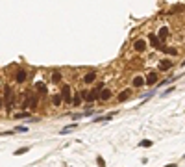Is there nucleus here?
Returning <instances> with one entry per match:
<instances>
[{"label": "nucleus", "mask_w": 185, "mask_h": 167, "mask_svg": "<svg viewBox=\"0 0 185 167\" xmlns=\"http://www.w3.org/2000/svg\"><path fill=\"white\" fill-rule=\"evenodd\" d=\"M37 102H39V97L33 93H26V100L22 102V108L24 110H33L37 108Z\"/></svg>", "instance_id": "obj_1"}, {"label": "nucleus", "mask_w": 185, "mask_h": 167, "mask_svg": "<svg viewBox=\"0 0 185 167\" xmlns=\"http://www.w3.org/2000/svg\"><path fill=\"white\" fill-rule=\"evenodd\" d=\"M80 97L85 99L87 102H94L96 99H100V93L96 89H94V91H80Z\"/></svg>", "instance_id": "obj_2"}, {"label": "nucleus", "mask_w": 185, "mask_h": 167, "mask_svg": "<svg viewBox=\"0 0 185 167\" xmlns=\"http://www.w3.org/2000/svg\"><path fill=\"white\" fill-rule=\"evenodd\" d=\"M61 97H63L65 104L74 102V100H72V93H71V85H63V87H61Z\"/></svg>", "instance_id": "obj_3"}, {"label": "nucleus", "mask_w": 185, "mask_h": 167, "mask_svg": "<svg viewBox=\"0 0 185 167\" xmlns=\"http://www.w3.org/2000/svg\"><path fill=\"white\" fill-rule=\"evenodd\" d=\"M11 102H13V91L9 87H4V108H11Z\"/></svg>", "instance_id": "obj_4"}, {"label": "nucleus", "mask_w": 185, "mask_h": 167, "mask_svg": "<svg viewBox=\"0 0 185 167\" xmlns=\"http://www.w3.org/2000/svg\"><path fill=\"white\" fill-rule=\"evenodd\" d=\"M148 37H150V43H152V47H154V48H157V50H163V47H161V39H159L156 34H150Z\"/></svg>", "instance_id": "obj_5"}, {"label": "nucleus", "mask_w": 185, "mask_h": 167, "mask_svg": "<svg viewBox=\"0 0 185 167\" xmlns=\"http://www.w3.org/2000/svg\"><path fill=\"white\" fill-rule=\"evenodd\" d=\"M133 50H135V52H144V50H146V41H144V39H137V41L133 43Z\"/></svg>", "instance_id": "obj_6"}, {"label": "nucleus", "mask_w": 185, "mask_h": 167, "mask_svg": "<svg viewBox=\"0 0 185 167\" xmlns=\"http://www.w3.org/2000/svg\"><path fill=\"white\" fill-rule=\"evenodd\" d=\"M130 97H132V89H124V91H121V95H118V102H124V100H128Z\"/></svg>", "instance_id": "obj_7"}, {"label": "nucleus", "mask_w": 185, "mask_h": 167, "mask_svg": "<svg viewBox=\"0 0 185 167\" xmlns=\"http://www.w3.org/2000/svg\"><path fill=\"white\" fill-rule=\"evenodd\" d=\"M26 76H28V74H26V71H17V73H15V80H17V82H26Z\"/></svg>", "instance_id": "obj_8"}, {"label": "nucleus", "mask_w": 185, "mask_h": 167, "mask_svg": "<svg viewBox=\"0 0 185 167\" xmlns=\"http://www.w3.org/2000/svg\"><path fill=\"white\" fill-rule=\"evenodd\" d=\"M144 84H146V80H144L143 76H133V82H132L133 87H143Z\"/></svg>", "instance_id": "obj_9"}, {"label": "nucleus", "mask_w": 185, "mask_h": 167, "mask_svg": "<svg viewBox=\"0 0 185 167\" xmlns=\"http://www.w3.org/2000/svg\"><path fill=\"white\" fill-rule=\"evenodd\" d=\"M115 113H106V115H98V117H94V123H104V121H111Z\"/></svg>", "instance_id": "obj_10"}, {"label": "nucleus", "mask_w": 185, "mask_h": 167, "mask_svg": "<svg viewBox=\"0 0 185 167\" xmlns=\"http://www.w3.org/2000/svg\"><path fill=\"white\" fill-rule=\"evenodd\" d=\"M94 80H96V73H94V71H91V73H87L85 76H83V82L85 84H93Z\"/></svg>", "instance_id": "obj_11"}, {"label": "nucleus", "mask_w": 185, "mask_h": 167, "mask_svg": "<svg viewBox=\"0 0 185 167\" xmlns=\"http://www.w3.org/2000/svg\"><path fill=\"white\" fill-rule=\"evenodd\" d=\"M168 35H170V34H168V28H167V26H163V28H161V30H159V32H157V37L161 39V41H165V39H167Z\"/></svg>", "instance_id": "obj_12"}, {"label": "nucleus", "mask_w": 185, "mask_h": 167, "mask_svg": "<svg viewBox=\"0 0 185 167\" xmlns=\"http://www.w3.org/2000/svg\"><path fill=\"white\" fill-rule=\"evenodd\" d=\"M78 128V123H72V124H67L65 128L59 130V134H67V132H72V130H76Z\"/></svg>", "instance_id": "obj_13"}, {"label": "nucleus", "mask_w": 185, "mask_h": 167, "mask_svg": "<svg viewBox=\"0 0 185 167\" xmlns=\"http://www.w3.org/2000/svg\"><path fill=\"white\" fill-rule=\"evenodd\" d=\"M170 67H172V61H170V59H163V61L159 63V71H168Z\"/></svg>", "instance_id": "obj_14"}, {"label": "nucleus", "mask_w": 185, "mask_h": 167, "mask_svg": "<svg viewBox=\"0 0 185 167\" xmlns=\"http://www.w3.org/2000/svg\"><path fill=\"white\" fill-rule=\"evenodd\" d=\"M156 82H157V73H150L148 76H146V84L148 85H154Z\"/></svg>", "instance_id": "obj_15"}, {"label": "nucleus", "mask_w": 185, "mask_h": 167, "mask_svg": "<svg viewBox=\"0 0 185 167\" xmlns=\"http://www.w3.org/2000/svg\"><path fill=\"white\" fill-rule=\"evenodd\" d=\"M109 99H111V91H109V89H102V91H100V100L106 102V100H109Z\"/></svg>", "instance_id": "obj_16"}, {"label": "nucleus", "mask_w": 185, "mask_h": 167, "mask_svg": "<svg viewBox=\"0 0 185 167\" xmlns=\"http://www.w3.org/2000/svg\"><path fill=\"white\" fill-rule=\"evenodd\" d=\"M52 102H54V106H61L63 97H61V95H52Z\"/></svg>", "instance_id": "obj_17"}, {"label": "nucleus", "mask_w": 185, "mask_h": 167, "mask_svg": "<svg viewBox=\"0 0 185 167\" xmlns=\"http://www.w3.org/2000/svg\"><path fill=\"white\" fill-rule=\"evenodd\" d=\"M13 117H15V119H28L30 113H28V111H19V113H15Z\"/></svg>", "instance_id": "obj_18"}, {"label": "nucleus", "mask_w": 185, "mask_h": 167, "mask_svg": "<svg viewBox=\"0 0 185 167\" xmlns=\"http://www.w3.org/2000/svg\"><path fill=\"white\" fill-rule=\"evenodd\" d=\"M35 89H39L41 93H46V85H44L43 82H35Z\"/></svg>", "instance_id": "obj_19"}, {"label": "nucleus", "mask_w": 185, "mask_h": 167, "mask_svg": "<svg viewBox=\"0 0 185 167\" xmlns=\"http://www.w3.org/2000/svg\"><path fill=\"white\" fill-rule=\"evenodd\" d=\"M59 80H61V74H59L58 71H54L52 73V82H59Z\"/></svg>", "instance_id": "obj_20"}, {"label": "nucleus", "mask_w": 185, "mask_h": 167, "mask_svg": "<svg viewBox=\"0 0 185 167\" xmlns=\"http://www.w3.org/2000/svg\"><path fill=\"white\" fill-rule=\"evenodd\" d=\"M28 150H30L28 147H22V149H19V150H17V152H15V154H17V156H22L24 152H28Z\"/></svg>", "instance_id": "obj_21"}, {"label": "nucleus", "mask_w": 185, "mask_h": 167, "mask_svg": "<svg viewBox=\"0 0 185 167\" xmlns=\"http://www.w3.org/2000/svg\"><path fill=\"white\" fill-rule=\"evenodd\" d=\"M139 145H141V147H152V141H150V139H143Z\"/></svg>", "instance_id": "obj_22"}, {"label": "nucleus", "mask_w": 185, "mask_h": 167, "mask_svg": "<svg viewBox=\"0 0 185 167\" xmlns=\"http://www.w3.org/2000/svg\"><path fill=\"white\" fill-rule=\"evenodd\" d=\"M15 132H28V126H15Z\"/></svg>", "instance_id": "obj_23"}, {"label": "nucleus", "mask_w": 185, "mask_h": 167, "mask_svg": "<svg viewBox=\"0 0 185 167\" xmlns=\"http://www.w3.org/2000/svg\"><path fill=\"white\" fill-rule=\"evenodd\" d=\"M96 161H98V167H106V161H104V158H102V156H98V158H96Z\"/></svg>", "instance_id": "obj_24"}, {"label": "nucleus", "mask_w": 185, "mask_h": 167, "mask_svg": "<svg viewBox=\"0 0 185 167\" xmlns=\"http://www.w3.org/2000/svg\"><path fill=\"white\" fill-rule=\"evenodd\" d=\"M80 102H82V97H80V93H78L76 97H74V102H72V104H74V106H80Z\"/></svg>", "instance_id": "obj_25"}, {"label": "nucleus", "mask_w": 185, "mask_h": 167, "mask_svg": "<svg viewBox=\"0 0 185 167\" xmlns=\"http://www.w3.org/2000/svg\"><path fill=\"white\" fill-rule=\"evenodd\" d=\"M172 91H174V87H170V89H165V91H163V93H161V97H167V95H170V93H172Z\"/></svg>", "instance_id": "obj_26"}, {"label": "nucleus", "mask_w": 185, "mask_h": 167, "mask_svg": "<svg viewBox=\"0 0 185 167\" xmlns=\"http://www.w3.org/2000/svg\"><path fill=\"white\" fill-rule=\"evenodd\" d=\"M165 167H176V164H168V165H165Z\"/></svg>", "instance_id": "obj_27"}, {"label": "nucleus", "mask_w": 185, "mask_h": 167, "mask_svg": "<svg viewBox=\"0 0 185 167\" xmlns=\"http://www.w3.org/2000/svg\"><path fill=\"white\" fill-rule=\"evenodd\" d=\"M183 158H185V154H183Z\"/></svg>", "instance_id": "obj_28"}]
</instances>
